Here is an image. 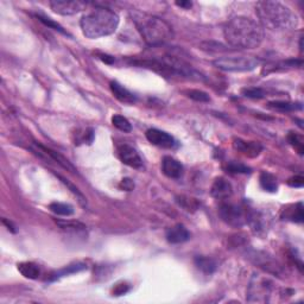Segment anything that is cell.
<instances>
[{
    "label": "cell",
    "instance_id": "8992f818",
    "mask_svg": "<svg viewBox=\"0 0 304 304\" xmlns=\"http://www.w3.org/2000/svg\"><path fill=\"white\" fill-rule=\"evenodd\" d=\"M249 209L234 203H222L219 208L220 217L226 223L233 227H241L247 225L250 215Z\"/></svg>",
    "mask_w": 304,
    "mask_h": 304
},
{
    "label": "cell",
    "instance_id": "f1b7e54d",
    "mask_svg": "<svg viewBox=\"0 0 304 304\" xmlns=\"http://www.w3.org/2000/svg\"><path fill=\"white\" fill-rule=\"evenodd\" d=\"M187 96L190 97L191 100H194V101L197 102H209L211 101V97L206 91L200 90V89H190L187 90Z\"/></svg>",
    "mask_w": 304,
    "mask_h": 304
},
{
    "label": "cell",
    "instance_id": "74e56055",
    "mask_svg": "<svg viewBox=\"0 0 304 304\" xmlns=\"http://www.w3.org/2000/svg\"><path fill=\"white\" fill-rule=\"evenodd\" d=\"M100 58H101L104 62H106V63H112V62L114 61V57H112V56H108V55H100Z\"/></svg>",
    "mask_w": 304,
    "mask_h": 304
},
{
    "label": "cell",
    "instance_id": "5b68a950",
    "mask_svg": "<svg viewBox=\"0 0 304 304\" xmlns=\"http://www.w3.org/2000/svg\"><path fill=\"white\" fill-rule=\"evenodd\" d=\"M213 64L217 69L223 72H251L261 64L258 58L252 56H239V57H221L213 61Z\"/></svg>",
    "mask_w": 304,
    "mask_h": 304
},
{
    "label": "cell",
    "instance_id": "7a4b0ae2",
    "mask_svg": "<svg viewBox=\"0 0 304 304\" xmlns=\"http://www.w3.org/2000/svg\"><path fill=\"white\" fill-rule=\"evenodd\" d=\"M119 16L108 7L95 6L82 17L80 26L84 35L90 40L110 36L119 25Z\"/></svg>",
    "mask_w": 304,
    "mask_h": 304
},
{
    "label": "cell",
    "instance_id": "7c38bea8",
    "mask_svg": "<svg viewBox=\"0 0 304 304\" xmlns=\"http://www.w3.org/2000/svg\"><path fill=\"white\" fill-rule=\"evenodd\" d=\"M211 195L217 200H227L233 195V187L231 182L225 177H217L211 188Z\"/></svg>",
    "mask_w": 304,
    "mask_h": 304
},
{
    "label": "cell",
    "instance_id": "d4e9b609",
    "mask_svg": "<svg viewBox=\"0 0 304 304\" xmlns=\"http://www.w3.org/2000/svg\"><path fill=\"white\" fill-rule=\"evenodd\" d=\"M267 107L271 108V110L280 111V112H291V111L302 110V105L301 104H294V102H288V101L268 102Z\"/></svg>",
    "mask_w": 304,
    "mask_h": 304
},
{
    "label": "cell",
    "instance_id": "e575fe53",
    "mask_svg": "<svg viewBox=\"0 0 304 304\" xmlns=\"http://www.w3.org/2000/svg\"><path fill=\"white\" fill-rule=\"evenodd\" d=\"M289 185H291V187L294 188H301L303 187L304 184V178L302 176H295V177H291L290 179L288 181Z\"/></svg>",
    "mask_w": 304,
    "mask_h": 304
},
{
    "label": "cell",
    "instance_id": "9a60e30c",
    "mask_svg": "<svg viewBox=\"0 0 304 304\" xmlns=\"http://www.w3.org/2000/svg\"><path fill=\"white\" fill-rule=\"evenodd\" d=\"M36 147H37L38 152L42 153V155H44V156H46V157L54 159L56 163L60 164L61 167L64 168V169H66V170L70 171V173H74V174L78 173V170H76L75 168H74V165L70 163V162L68 161L66 157H63V156H62L61 153L56 152V151H54V150L49 149V147H45V146L41 145V144H36Z\"/></svg>",
    "mask_w": 304,
    "mask_h": 304
},
{
    "label": "cell",
    "instance_id": "4316f807",
    "mask_svg": "<svg viewBox=\"0 0 304 304\" xmlns=\"http://www.w3.org/2000/svg\"><path fill=\"white\" fill-rule=\"evenodd\" d=\"M112 124H113L114 128H117L119 131L124 132V133H130L132 131L131 123L125 117L119 116V114L112 117Z\"/></svg>",
    "mask_w": 304,
    "mask_h": 304
},
{
    "label": "cell",
    "instance_id": "7402d4cb",
    "mask_svg": "<svg viewBox=\"0 0 304 304\" xmlns=\"http://www.w3.org/2000/svg\"><path fill=\"white\" fill-rule=\"evenodd\" d=\"M56 225L66 232L80 233L86 231V226L80 221L75 220H55Z\"/></svg>",
    "mask_w": 304,
    "mask_h": 304
},
{
    "label": "cell",
    "instance_id": "5bb4252c",
    "mask_svg": "<svg viewBox=\"0 0 304 304\" xmlns=\"http://www.w3.org/2000/svg\"><path fill=\"white\" fill-rule=\"evenodd\" d=\"M165 238H167L168 243L170 244H182L190 239V233L184 226L178 223V225H175L167 229Z\"/></svg>",
    "mask_w": 304,
    "mask_h": 304
},
{
    "label": "cell",
    "instance_id": "2e32d148",
    "mask_svg": "<svg viewBox=\"0 0 304 304\" xmlns=\"http://www.w3.org/2000/svg\"><path fill=\"white\" fill-rule=\"evenodd\" d=\"M110 87H111V90H112V93H113L114 97L119 100L120 102H123V104L131 105L137 101V97H135L134 94L131 93L129 89H126L125 87H123L119 82L112 81L110 84Z\"/></svg>",
    "mask_w": 304,
    "mask_h": 304
},
{
    "label": "cell",
    "instance_id": "8fae6325",
    "mask_svg": "<svg viewBox=\"0 0 304 304\" xmlns=\"http://www.w3.org/2000/svg\"><path fill=\"white\" fill-rule=\"evenodd\" d=\"M233 147L237 150L238 152H240L241 155L246 156L250 158H256L261 155L262 151V145L258 141H252V140H244L241 138H235L233 140Z\"/></svg>",
    "mask_w": 304,
    "mask_h": 304
},
{
    "label": "cell",
    "instance_id": "f546056e",
    "mask_svg": "<svg viewBox=\"0 0 304 304\" xmlns=\"http://www.w3.org/2000/svg\"><path fill=\"white\" fill-rule=\"evenodd\" d=\"M241 93L245 97H250V99H262V97H265V90L257 87L244 88Z\"/></svg>",
    "mask_w": 304,
    "mask_h": 304
},
{
    "label": "cell",
    "instance_id": "44dd1931",
    "mask_svg": "<svg viewBox=\"0 0 304 304\" xmlns=\"http://www.w3.org/2000/svg\"><path fill=\"white\" fill-rule=\"evenodd\" d=\"M195 265H196L197 268H200L201 271L209 274L213 273L217 267V261H215L213 258H209V257L205 256L196 257V258H195Z\"/></svg>",
    "mask_w": 304,
    "mask_h": 304
},
{
    "label": "cell",
    "instance_id": "3957f363",
    "mask_svg": "<svg viewBox=\"0 0 304 304\" xmlns=\"http://www.w3.org/2000/svg\"><path fill=\"white\" fill-rule=\"evenodd\" d=\"M256 13L259 18V24L262 29L270 30H286V29L296 28L298 19L296 14L285 5L278 1L262 0L256 5Z\"/></svg>",
    "mask_w": 304,
    "mask_h": 304
},
{
    "label": "cell",
    "instance_id": "1f68e13d",
    "mask_svg": "<svg viewBox=\"0 0 304 304\" xmlns=\"http://www.w3.org/2000/svg\"><path fill=\"white\" fill-rule=\"evenodd\" d=\"M36 18L40 20V22H42L44 25L48 26V28L54 29V30L61 32V34L67 35V32L63 30V28H62L60 24H57V23H55L54 20H51L50 18H46V17H44V16H41V14H36Z\"/></svg>",
    "mask_w": 304,
    "mask_h": 304
},
{
    "label": "cell",
    "instance_id": "ba28073f",
    "mask_svg": "<svg viewBox=\"0 0 304 304\" xmlns=\"http://www.w3.org/2000/svg\"><path fill=\"white\" fill-rule=\"evenodd\" d=\"M118 156H119L120 161L124 164L129 165V167L133 168V169H143V159H141L140 155L133 146L123 144V145L118 147Z\"/></svg>",
    "mask_w": 304,
    "mask_h": 304
},
{
    "label": "cell",
    "instance_id": "30bf717a",
    "mask_svg": "<svg viewBox=\"0 0 304 304\" xmlns=\"http://www.w3.org/2000/svg\"><path fill=\"white\" fill-rule=\"evenodd\" d=\"M87 4L84 1H62V0H54L50 1V7L55 13L62 16H72L79 13L80 11L85 10Z\"/></svg>",
    "mask_w": 304,
    "mask_h": 304
},
{
    "label": "cell",
    "instance_id": "9c48e42d",
    "mask_svg": "<svg viewBox=\"0 0 304 304\" xmlns=\"http://www.w3.org/2000/svg\"><path fill=\"white\" fill-rule=\"evenodd\" d=\"M146 139L153 145L164 147V149H173L176 146V140L173 135L167 133L158 129H150L146 131Z\"/></svg>",
    "mask_w": 304,
    "mask_h": 304
},
{
    "label": "cell",
    "instance_id": "4fadbf2b",
    "mask_svg": "<svg viewBox=\"0 0 304 304\" xmlns=\"http://www.w3.org/2000/svg\"><path fill=\"white\" fill-rule=\"evenodd\" d=\"M183 165L170 156H165L162 161V171L169 178H179L183 175Z\"/></svg>",
    "mask_w": 304,
    "mask_h": 304
},
{
    "label": "cell",
    "instance_id": "f35d334b",
    "mask_svg": "<svg viewBox=\"0 0 304 304\" xmlns=\"http://www.w3.org/2000/svg\"><path fill=\"white\" fill-rule=\"evenodd\" d=\"M2 223H4V225H6L7 226V229L8 231H11V232H16V229H14V226L12 225V222H8L7 220H2Z\"/></svg>",
    "mask_w": 304,
    "mask_h": 304
},
{
    "label": "cell",
    "instance_id": "ffe728a7",
    "mask_svg": "<svg viewBox=\"0 0 304 304\" xmlns=\"http://www.w3.org/2000/svg\"><path fill=\"white\" fill-rule=\"evenodd\" d=\"M302 66V61L301 60H288L278 62V63L270 64V66H265L262 69V74H268L272 72H278V70H285L289 68H295V67H301Z\"/></svg>",
    "mask_w": 304,
    "mask_h": 304
},
{
    "label": "cell",
    "instance_id": "6da1fadb",
    "mask_svg": "<svg viewBox=\"0 0 304 304\" xmlns=\"http://www.w3.org/2000/svg\"><path fill=\"white\" fill-rule=\"evenodd\" d=\"M226 42L235 49L258 48L264 41L262 26L249 17L238 16L227 23L223 29Z\"/></svg>",
    "mask_w": 304,
    "mask_h": 304
},
{
    "label": "cell",
    "instance_id": "d6a6232c",
    "mask_svg": "<svg viewBox=\"0 0 304 304\" xmlns=\"http://www.w3.org/2000/svg\"><path fill=\"white\" fill-rule=\"evenodd\" d=\"M227 170H228L229 173H233V174L251 173V169L249 167H246V165H244L241 163H237V162H229L228 165H227Z\"/></svg>",
    "mask_w": 304,
    "mask_h": 304
},
{
    "label": "cell",
    "instance_id": "277c9868",
    "mask_svg": "<svg viewBox=\"0 0 304 304\" xmlns=\"http://www.w3.org/2000/svg\"><path fill=\"white\" fill-rule=\"evenodd\" d=\"M132 18L135 28L147 45H161L174 38V30L171 25L159 17L135 11L132 13Z\"/></svg>",
    "mask_w": 304,
    "mask_h": 304
},
{
    "label": "cell",
    "instance_id": "8d00e7d4",
    "mask_svg": "<svg viewBox=\"0 0 304 304\" xmlns=\"http://www.w3.org/2000/svg\"><path fill=\"white\" fill-rule=\"evenodd\" d=\"M176 5L179 7H183V8H190L191 6H193V2H191V1H181V2L177 1Z\"/></svg>",
    "mask_w": 304,
    "mask_h": 304
},
{
    "label": "cell",
    "instance_id": "d590c367",
    "mask_svg": "<svg viewBox=\"0 0 304 304\" xmlns=\"http://www.w3.org/2000/svg\"><path fill=\"white\" fill-rule=\"evenodd\" d=\"M120 188H123L124 190L130 191L134 188V183L130 178H124L122 179V183H120Z\"/></svg>",
    "mask_w": 304,
    "mask_h": 304
},
{
    "label": "cell",
    "instance_id": "cb8c5ba5",
    "mask_svg": "<svg viewBox=\"0 0 304 304\" xmlns=\"http://www.w3.org/2000/svg\"><path fill=\"white\" fill-rule=\"evenodd\" d=\"M261 185L264 190L270 191V193H274L278 189V184H277V178L274 177L272 174L266 173V171H262L261 174Z\"/></svg>",
    "mask_w": 304,
    "mask_h": 304
},
{
    "label": "cell",
    "instance_id": "484cf974",
    "mask_svg": "<svg viewBox=\"0 0 304 304\" xmlns=\"http://www.w3.org/2000/svg\"><path fill=\"white\" fill-rule=\"evenodd\" d=\"M50 211L56 215H61V217H70L74 214V208L73 206L68 205V203H62V202H52L49 206Z\"/></svg>",
    "mask_w": 304,
    "mask_h": 304
},
{
    "label": "cell",
    "instance_id": "ac0fdd59",
    "mask_svg": "<svg viewBox=\"0 0 304 304\" xmlns=\"http://www.w3.org/2000/svg\"><path fill=\"white\" fill-rule=\"evenodd\" d=\"M17 268L22 276L28 279H37L41 276V268L37 264L32 261H23L17 265Z\"/></svg>",
    "mask_w": 304,
    "mask_h": 304
},
{
    "label": "cell",
    "instance_id": "4dcf8cb0",
    "mask_svg": "<svg viewBox=\"0 0 304 304\" xmlns=\"http://www.w3.org/2000/svg\"><path fill=\"white\" fill-rule=\"evenodd\" d=\"M289 141H290L291 145L297 150V152L300 153V155H303L304 141L302 135H298L296 133H294V132H291V133L289 134Z\"/></svg>",
    "mask_w": 304,
    "mask_h": 304
},
{
    "label": "cell",
    "instance_id": "e0dca14e",
    "mask_svg": "<svg viewBox=\"0 0 304 304\" xmlns=\"http://www.w3.org/2000/svg\"><path fill=\"white\" fill-rule=\"evenodd\" d=\"M253 258L256 259V264H258L259 266L268 271V272L278 274L282 271V266L277 262V261H273L271 257H267L266 255L261 256L259 253H257L256 257H253Z\"/></svg>",
    "mask_w": 304,
    "mask_h": 304
},
{
    "label": "cell",
    "instance_id": "836d02e7",
    "mask_svg": "<svg viewBox=\"0 0 304 304\" xmlns=\"http://www.w3.org/2000/svg\"><path fill=\"white\" fill-rule=\"evenodd\" d=\"M129 291H130L129 284H126V283H119V284L114 286L113 290H112V294H113V296H123V295L128 294Z\"/></svg>",
    "mask_w": 304,
    "mask_h": 304
},
{
    "label": "cell",
    "instance_id": "d6986e66",
    "mask_svg": "<svg viewBox=\"0 0 304 304\" xmlns=\"http://www.w3.org/2000/svg\"><path fill=\"white\" fill-rule=\"evenodd\" d=\"M283 219L291 220L294 222H303L304 215H303V205L302 203H297V205L291 206V208H284L282 214Z\"/></svg>",
    "mask_w": 304,
    "mask_h": 304
},
{
    "label": "cell",
    "instance_id": "52a82bcc",
    "mask_svg": "<svg viewBox=\"0 0 304 304\" xmlns=\"http://www.w3.org/2000/svg\"><path fill=\"white\" fill-rule=\"evenodd\" d=\"M273 291V284L266 278L253 277L247 291V301L249 302L266 303L270 301Z\"/></svg>",
    "mask_w": 304,
    "mask_h": 304
},
{
    "label": "cell",
    "instance_id": "83f0119b",
    "mask_svg": "<svg viewBox=\"0 0 304 304\" xmlns=\"http://www.w3.org/2000/svg\"><path fill=\"white\" fill-rule=\"evenodd\" d=\"M176 201L182 208H184L185 211L188 212H195L197 211V208H199V202H197L196 199H193V197L182 195V196H177Z\"/></svg>",
    "mask_w": 304,
    "mask_h": 304
},
{
    "label": "cell",
    "instance_id": "603a6c76",
    "mask_svg": "<svg viewBox=\"0 0 304 304\" xmlns=\"http://www.w3.org/2000/svg\"><path fill=\"white\" fill-rule=\"evenodd\" d=\"M86 268H87V265L84 264V262H76V264L68 265V266L61 268V270H58L55 274H52V277L50 278V282L61 278V277H63V276H68V274H72V273L80 272V271H84V270H86Z\"/></svg>",
    "mask_w": 304,
    "mask_h": 304
}]
</instances>
